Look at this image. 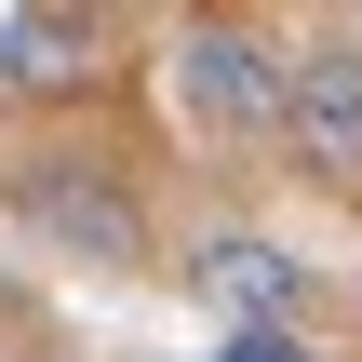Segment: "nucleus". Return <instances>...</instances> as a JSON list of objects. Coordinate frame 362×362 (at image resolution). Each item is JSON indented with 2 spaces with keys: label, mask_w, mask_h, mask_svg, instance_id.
<instances>
[{
  "label": "nucleus",
  "mask_w": 362,
  "mask_h": 362,
  "mask_svg": "<svg viewBox=\"0 0 362 362\" xmlns=\"http://www.w3.org/2000/svg\"><path fill=\"white\" fill-rule=\"evenodd\" d=\"M175 107L202 134H282L296 121V54L242 13H202V27H175Z\"/></svg>",
  "instance_id": "f257e3e1"
},
{
  "label": "nucleus",
  "mask_w": 362,
  "mask_h": 362,
  "mask_svg": "<svg viewBox=\"0 0 362 362\" xmlns=\"http://www.w3.org/2000/svg\"><path fill=\"white\" fill-rule=\"evenodd\" d=\"M13 215L40 228V242H67V255H94V269H148V215H134V188L107 175V161H67V148H27L13 175Z\"/></svg>",
  "instance_id": "f03ea898"
},
{
  "label": "nucleus",
  "mask_w": 362,
  "mask_h": 362,
  "mask_svg": "<svg viewBox=\"0 0 362 362\" xmlns=\"http://www.w3.org/2000/svg\"><path fill=\"white\" fill-rule=\"evenodd\" d=\"M188 296H215L228 336H296L309 269H296L282 242H255V228H202V242H188Z\"/></svg>",
  "instance_id": "7ed1b4c3"
},
{
  "label": "nucleus",
  "mask_w": 362,
  "mask_h": 362,
  "mask_svg": "<svg viewBox=\"0 0 362 362\" xmlns=\"http://www.w3.org/2000/svg\"><path fill=\"white\" fill-rule=\"evenodd\" d=\"M296 161L322 175V188H349L362 175V40H309L296 54Z\"/></svg>",
  "instance_id": "20e7f679"
},
{
  "label": "nucleus",
  "mask_w": 362,
  "mask_h": 362,
  "mask_svg": "<svg viewBox=\"0 0 362 362\" xmlns=\"http://www.w3.org/2000/svg\"><path fill=\"white\" fill-rule=\"evenodd\" d=\"M107 67V27L81 0H13L0 13V94H94Z\"/></svg>",
  "instance_id": "39448f33"
},
{
  "label": "nucleus",
  "mask_w": 362,
  "mask_h": 362,
  "mask_svg": "<svg viewBox=\"0 0 362 362\" xmlns=\"http://www.w3.org/2000/svg\"><path fill=\"white\" fill-rule=\"evenodd\" d=\"M215 362H322V349H309V336H228Z\"/></svg>",
  "instance_id": "423d86ee"
}]
</instances>
